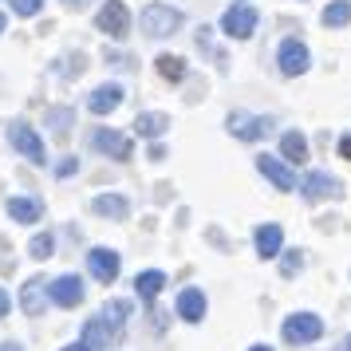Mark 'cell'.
Segmentation results:
<instances>
[{
	"instance_id": "1",
	"label": "cell",
	"mask_w": 351,
	"mask_h": 351,
	"mask_svg": "<svg viewBox=\"0 0 351 351\" xmlns=\"http://www.w3.org/2000/svg\"><path fill=\"white\" fill-rule=\"evenodd\" d=\"M138 24H143V32L150 36V40H162V36H174L178 28H182V12L170 8V4H162V0H154V4L143 8Z\"/></svg>"
},
{
	"instance_id": "2",
	"label": "cell",
	"mask_w": 351,
	"mask_h": 351,
	"mask_svg": "<svg viewBox=\"0 0 351 351\" xmlns=\"http://www.w3.org/2000/svg\"><path fill=\"white\" fill-rule=\"evenodd\" d=\"M8 143L12 150H20L24 158L32 162V166H48V150H44V138L36 134V127H28L24 119H16L12 127H8Z\"/></svg>"
},
{
	"instance_id": "3",
	"label": "cell",
	"mask_w": 351,
	"mask_h": 351,
	"mask_svg": "<svg viewBox=\"0 0 351 351\" xmlns=\"http://www.w3.org/2000/svg\"><path fill=\"white\" fill-rule=\"evenodd\" d=\"M256 20H261V12H256L253 4H229L221 16V32L229 36V40H249V36L256 32Z\"/></svg>"
},
{
	"instance_id": "4",
	"label": "cell",
	"mask_w": 351,
	"mask_h": 351,
	"mask_svg": "<svg viewBox=\"0 0 351 351\" xmlns=\"http://www.w3.org/2000/svg\"><path fill=\"white\" fill-rule=\"evenodd\" d=\"M225 127H229V134L233 138H241V143H256V138H265L276 123H272L269 114H249V111H233L229 119H225Z\"/></svg>"
},
{
	"instance_id": "5",
	"label": "cell",
	"mask_w": 351,
	"mask_h": 351,
	"mask_svg": "<svg viewBox=\"0 0 351 351\" xmlns=\"http://www.w3.org/2000/svg\"><path fill=\"white\" fill-rule=\"evenodd\" d=\"M95 28L103 36H111V40H127V32H130L127 4H123V0H107V4L99 8V16H95Z\"/></svg>"
},
{
	"instance_id": "6",
	"label": "cell",
	"mask_w": 351,
	"mask_h": 351,
	"mask_svg": "<svg viewBox=\"0 0 351 351\" xmlns=\"http://www.w3.org/2000/svg\"><path fill=\"white\" fill-rule=\"evenodd\" d=\"M280 335H285L288 343H312V339H319L324 335V319L312 316V312H296V316L285 319V328H280Z\"/></svg>"
},
{
	"instance_id": "7",
	"label": "cell",
	"mask_w": 351,
	"mask_h": 351,
	"mask_svg": "<svg viewBox=\"0 0 351 351\" xmlns=\"http://www.w3.org/2000/svg\"><path fill=\"white\" fill-rule=\"evenodd\" d=\"M276 64H280V75H288V80L304 75V71H308V64H312L308 44H304V40H285V44H280V51H276Z\"/></svg>"
},
{
	"instance_id": "8",
	"label": "cell",
	"mask_w": 351,
	"mask_h": 351,
	"mask_svg": "<svg viewBox=\"0 0 351 351\" xmlns=\"http://www.w3.org/2000/svg\"><path fill=\"white\" fill-rule=\"evenodd\" d=\"M300 193L308 197V202H324V197H343V186H339L332 174L316 170V174H308L300 182Z\"/></svg>"
},
{
	"instance_id": "9",
	"label": "cell",
	"mask_w": 351,
	"mask_h": 351,
	"mask_svg": "<svg viewBox=\"0 0 351 351\" xmlns=\"http://www.w3.org/2000/svg\"><path fill=\"white\" fill-rule=\"evenodd\" d=\"M87 269H91V276H95L99 285H111L114 276H119V253L99 245V249L87 253Z\"/></svg>"
},
{
	"instance_id": "10",
	"label": "cell",
	"mask_w": 351,
	"mask_h": 351,
	"mask_svg": "<svg viewBox=\"0 0 351 351\" xmlns=\"http://www.w3.org/2000/svg\"><path fill=\"white\" fill-rule=\"evenodd\" d=\"M48 292H51V300L60 304V308H80L83 304V280L71 276V272H67V276H56V280L48 285Z\"/></svg>"
},
{
	"instance_id": "11",
	"label": "cell",
	"mask_w": 351,
	"mask_h": 351,
	"mask_svg": "<svg viewBox=\"0 0 351 351\" xmlns=\"http://www.w3.org/2000/svg\"><path fill=\"white\" fill-rule=\"evenodd\" d=\"M256 170L269 178V182H272V186H276L280 193L296 190V174H292V170H288L280 158H272V154H261V158H256Z\"/></svg>"
},
{
	"instance_id": "12",
	"label": "cell",
	"mask_w": 351,
	"mask_h": 351,
	"mask_svg": "<svg viewBox=\"0 0 351 351\" xmlns=\"http://www.w3.org/2000/svg\"><path fill=\"white\" fill-rule=\"evenodd\" d=\"M253 241H256L261 261H272V256H280V249H285V229H280V225H272V221H265V225H256Z\"/></svg>"
},
{
	"instance_id": "13",
	"label": "cell",
	"mask_w": 351,
	"mask_h": 351,
	"mask_svg": "<svg viewBox=\"0 0 351 351\" xmlns=\"http://www.w3.org/2000/svg\"><path fill=\"white\" fill-rule=\"evenodd\" d=\"M91 143H95V150H103V154H111L114 162H127L130 158V150H134V146H130V138L127 134H119V130H95V138H91Z\"/></svg>"
},
{
	"instance_id": "14",
	"label": "cell",
	"mask_w": 351,
	"mask_h": 351,
	"mask_svg": "<svg viewBox=\"0 0 351 351\" xmlns=\"http://www.w3.org/2000/svg\"><path fill=\"white\" fill-rule=\"evenodd\" d=\"M80 339H83V348H87V351H107V343L114 339V332H111V324L103 319V312L83 324V335H80Z\"/></svg>"
},
{
	"instance_id": "15",
	"label": "cell",
	"mask_w": 351,
	"mask_h": 351,
	"mask_svg": "<svg viewBox=\"0 0 351 351\" xmlns=\"http://www.w3.org/2000/svg\"><path fill=\"white\" fill-rule=\"evenodd\" d=\"M206 292L202 288H182V296H178V316L186 319V324H202L206 319Z\"/></svg>"
},
{
	"instance_id": "16",
	"label": "cell",
	"mask_w": 351,
	"mask_h": 351,
	"mask_svg": "<svg viewBox=\"0 0 351 351\" xmlns=\"http://www.w3.org/2000/svg\"><path fill=\"white\" fill-rule=\"evenodd\" d=\"M119 103H123V87H119V83H103V87L91 91L87 111L91 114H111V111H119Z\"/></svg>"
},
{
	"instance_id": "17",
	"label": "cell",
	"mask_w": 351,
	"mask_h": 351,
	"mask_svg": "<svg viewBox=\"0 0 351 351\" xmlns=\"http://www.w3.org/2000/svg\"><path fill=\"white\" fill-rule=\"evenodd\" d=\"M51 292H44V280L40 276H28L24 288H20V308H24V316H44V300H48Z\"/></svg>"
},
{
	"instance_id": "18",
	"label": "cell",
	"mask_w": 351,
	"mask_h": 351,
	"mask_svg": "<svg viewBox=\"0 0 351 351\" xmlns=\"http://www.w3.org/2000/svg\"><path fill=\"white\" fill-rule=\"evenodd\" d=\"M166 130H170V114H162V111H143L134 119V134L138 138H162Z\"/></svg>"
},
{
	"instance_id": "19",
	"label": "cell",
	"mask_w": 351,
	"mask_h": 351,
	"mask_svg": "<svg viewBox=\"0 0 351 351\" xmlns=\"http://www.w3.org/2000/svg\"><path fill=\"white\" fill-rule=\"evenodd\" d=\"M40 213H44V206L36 202V197H8V217L20 225H32L40 221Z\"/></svg>"
},
{
	"instance_id": "20",
	"label": "cell",
	"mask_w": 351,
	"mask_h": 351,
	"mask_svg": "<svg viewBox=\"0 0 351 351\" xmlns=\"http://www.w3.org/2000/svg\"><path fill=\"white\" fill-rule=\"evenodd\" d=\"M95 213L99 217H111V221H127V197H119V193H99L95 197Z\"/></svg>"
},
{
	"instance_id": "21",
	"label": "cell",
	"mask_w": 351,
	"mask_h": 351,
	"mask_svg": "<svg viewBox=\"0 0 351 351\" xmlns=\"http://www.w3.org/2000/svg\"><path fill=\"white\" fill-rule=\"evenodd\" d=\"M162 288H166V272H158V269H146V272L134 276V292H138V300H154Z\"/></svg>"
},
{
	"instance_id": "22",
	"label": "cell",
	"mask_w": 351,
	"mask_h": 351,
	"mask_svg": "<svg viewBox=\"0 0 351 351\" xmlns=\"http://www.w3.org/2000/svg\"><path fill=\"white\" fill-rule=\"evenodd\" d=\"M280 154H285V162H308V138H304L300 130H288V134H280Z\"/></svg>"
},
{
	"instance_id": "23",
	"label": "cell",
	"mask_w": 351,
	"mask_h": 351,
	"mask_svg": "<svg viewBox=\"0 0 351 351\" xmlns=\"http://www.w3.org/2000/svg\"><path fill=\"white\" fill-rule=\"evenodd\" d=\"M319 20H324V28H348L351 24V0H332Z\"/></svg>"
},
{
	"instance_id": "24",
	"label": "cell",
	"mask_w": 351,
	"mask_h": 351,
	"mask_svg": "<svg viewBox=\"0 0 351 351\" xmlns=\"http://www.w3.org/2000/svg\"><path fill=\"white\" fill-rule=\"evenodd\" d=\"M154 64H158V75H162L166 83L186 80V60H182V56H158Z\"/></svg>"
},
{
	"instance_id": "25",
	"label": "cell",
	"mask_w": 351,
	"mask_h": 351,
	"mask_svg": "<svg viewBox=\"0 0 351 351\" xmlns=\"http://www.w3.org/2000/svg\"><path fill=\"white\" fill-rule=\"evenodd\" d=\"M127 316H130V304H127V300H111L107 308H103V319L111 324V332H114V335L127 328Z\"/></svg>"
},
{
	"instance_id": "26",
	"label": "cell",
	"mask_w": 351,
	"mask_h": 351,
	"mask_svg": "<svg viewBox=\"0 0 351 351\" xmlns=\"http://www.w3.org/2000/svg\"><path fill=\"white\" fill-rule=\"evenodd\" d=\"M28 249H32L36 261H48V256L56 253V237H51V233H40V237H32V245H28Z\"/></svg>"
},
{
	"instance_id": "27",
	"label": "cell",
	"mask_w": 351,
	"mask_h": 351,
	"mask_svg": "<svg viewBox=\"0 0 351 351\" xmlns=\"http://www.w3.org/2000/svg\"><path fill=\"white\" fill-rule=\"evenodd\" d=\"M40 8H44V0H12V12H16V16H36V12H40Z\"/></svg>"
},
{
	"instance_id": "28",
	"label": "cell",
	"mask_w": 351,
	"mask_h": 351,
	"mask_svg": "<svg viewBox=\"0 0 351 351\" xmlns=\"http://www.w3.org/2000/svg\"><path fill=\"white\" fill-rule=\"evenodd\" d=\"M300 269H304V253L296 249V253H288V256H285V265H280V272H285V276H296Z\"/></svg>"
},
{
	"instance_id": "29",
	"label": "cell",
	"mask_w": 351,
	"mask_h": 351,
	"mask_svg": "<svg viewBox=\"0 0 351 351\" xmlns=\"http://www.w3.org/2000/svg\"><path fill=\"white\" fill-rule=\"evenodd\" d=\"M67 119H71V111H51V123H56V134H64V123H67Z\"/></svg>"
},
{
	"instance_id": "30",
	"label": "cell",
	"mask_w": 351,
	"mask_h": 351,
	"mask_svg": "<svg viewBox=\"0 0 351 351\" xmlns=\"http://www.w3.org/2000/svg\"><path fill=\"white\" fill-rule=\"evenodd\" d=\"M75 170H80V162H75V158H67V162H60V166H56V174H60V178L75 174Z\"/></svg>"
},
{
	"instance_id": "31",
	"label": "cell",
	"mask_w": 351,
	"mask_h": 351,
	"mask_svg": "<svg viewBox=\"0 0 351 351\" xmlns=\"http://www.w3.org/2000/svg\"><path fill=\"white\" fill-rule=\"evenodd\" d=\"M339 158L351 162V134H343V138H339Z\"/></svg>"
},
{
	"instance_id": "32",
	"label": "cell",
	"mask_w": 351,
	"mask_h": 351,
	"mask_svg": "<svg viewBox=\"0 0 351 351\" xmlns=\"http://www.w3.org/2000/svg\"><path fill=\"white\" fill-rule=\"evenodd\" d=\"M8 316V292H4V288H0V319Z\"/></svg>"
},
{
	"instance_id": "33",
	"label": "cell",
	"mask_w": 351,
	"mask_h": 351,
	"mask_svg": "<svg viewBox=\"0 0 351 351\" xmlns=\"http://www.w3.org/2000/svg\"><path fill=\"white\" fill-rule=\"evenodd\" d=\"M67 8H75V12H83V8H87V4H91V0H64Z\"/></svg>"
},
{
	"instance_id": "34",
	"label": "cell",
	"mask_w": 351,
	"mask_h": 351,
	"mask_svg": "<svg viewBox=\"0 0 351 351\" xmlns=\"http://www.w3.org/2000/svg\"><path fill=\"white\" fill-rule=\"evenodd\" d=\"M332 351H351V335H343V339H339V343H335Z\"/></svg>"
},
{
	"instance_id": "35",
	"label": "cell",
	"mask_w": 351,
	"mask_h": 351,
	"mask_svg": "<svg viewBox=\"0 0 351 351\" xmlns=\"http://www.w3.org/2000/svg\"><path fill=\"white\" fill-rule=\"evenodd\" d=\"M0 351H24V348H20V343H12V339H8V343H0Z\"/></svg>"
},
{
	"instance_id": "36",
	"label": "cell",
	"mask_w": 351,
	"mask_h": 351,
	"mask_svg": "<svg viewBox=\"0 0 351 351\" xmlns=\"http://www.w3.org/2000/svg\"><path fill=\"white\" fill-rule=\"evenodd\" d=\"M64 351H87V348H83V339H75V343H67Z\"/></svg>"
},
{
	"instance_id": "37",
	"label": "cell",
	"mask_w": 351,
	"mask_h": 351,
	"mask_svg": "<svg viewBox=\"0 0 351 351\" xmlns=\"http://www.w3.org/2000/svg\"><path fill=\"white\" fill-rule=\"evenodd\" d=\"M249 351H272V348H265V343H261V348H249Z\"/></svg>"
},
{
	"instance_id": "38",
	"label": "cell",
	"mask_w": 351,
	"mask_h": 351,
	"mask_svg": "<svg viewBox=\"0 0 351 351\" xmlns=\"http://www.w3.org/2000/svg\"><path fill=\"white\" fill-rule=\"evenodd\" d=\"M0 32H4V12H0Z\"/></svg>"
}]
</instances>
